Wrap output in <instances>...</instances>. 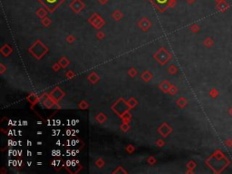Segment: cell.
I'll use <instances>...</instances> for the list:
<instances>
[{
    "label": "cell",
    "instance_id": "2",
    "mask_svg": "<svg viewBox=\"0 0 232 174\" xmlns=\"http://www.w3.org/2000/svg\"><path fill=\"white\" fill-rule=\"evenodd\" d=\"M159 4H165L168 2V0H156Z\"/></svg>",
    "mask_w": 232,
    "mask_h": 174
},
{
    "label": "cell",
    "instance_id": "1",
    "mask_svg": "<svg viewBox=\"0 0 232 174\" xmlns=\"http://www.w3.org/2000/svg\"><path fill=\"white\" fill-rule=\"evenodd\" d=\"M43 5L48 7L49 10H55L56 7L59 6L63 0H39Z\"/></svg>",
    "mask_w": 232,
    "mask_h": 174
}]
</instances>
